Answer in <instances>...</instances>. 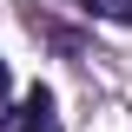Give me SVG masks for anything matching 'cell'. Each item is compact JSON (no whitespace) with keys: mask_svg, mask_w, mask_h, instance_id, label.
Returning <instances> with one entry per match:
<instances>
[{"mask_svg":"<svg viewBox=\"0 0 132 132\" xmlns=\"http://www.w3.org/2000/svg\"><path fill=\"white\" fill-rule=\"evenodd\" d=\"M13 132H60V112H53V93H46V86H33V93L20 99Z\"/></svg>","mask_w":132,"mask_h":132,"instance_id":"1","label":"cell"},{"mask_svg":"<svg viewBox=\"0 0 132 132\" xmlns=\"http://www.w3.org/2000/svg\"><path fill=\"white\" fill-rule=\"evenodd\" d=\"M7 86H13V73H7V60H0V119H7Z\"/></svg>","mask_w":132,"mask_h":132,"instance_id":"3","label":"cell"},{"mask_svg":"<svg viewBox=\"0 0 132 132\" xmlns=\"http://www.w3.org/2000/svg\"><path fill=\"white\" fill-rule=\"evenodd\" d=\"M93 20H112V27H132V0H79Z\"/></svg>","mask_w":132,"mask_h":132,"instance_id":"2","label":"cell"}]
</instances>
